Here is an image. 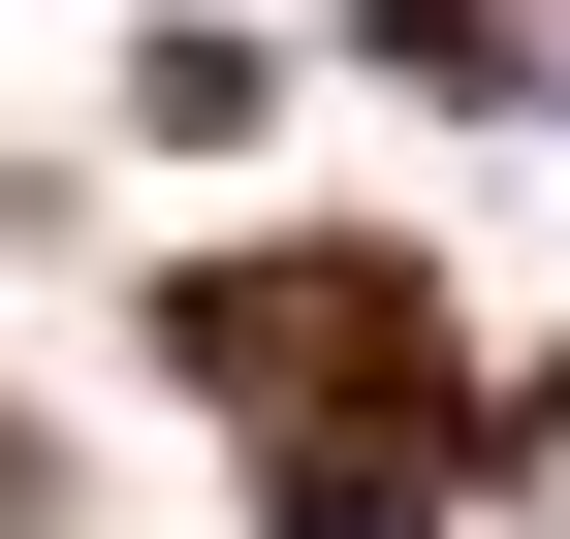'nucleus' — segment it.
I'll return each instance as SVG.
<instances>
[{
    "label": "nucleus",
    "instance_id": "nucleus-1",
    "mask_svg": "<svg viewBox=\"0 0 570 539\" xmlns=\"http://www.w3.org/2000/svg\"><path fill=\"white\" fill-rule=\"evenodd\" d=\"M190 381H254V413H348V444H539V381H444V286L412 254H254V286H190Z\"/></svg>",
    "mask_w": 570,
    "mask_h": 539
},
{
    "label": "nucleus",
    "instance_id": "nucleus-2",
    "mask_svg": "<svg viewBox=\"0 0 570 539\" xmlns=\"http://www.w3.org/2000/svg\"><path fill=\"white\" fill-rule=\"evenodd\" d=\"M412 477H444V444H348V413H254V508H285V539H444Z\"/></svg>",
    "mask_w": 570,
    "mask_h": 539
}]
</instances>
